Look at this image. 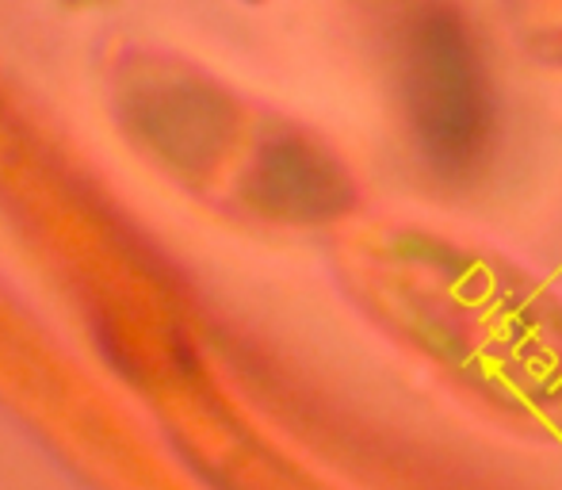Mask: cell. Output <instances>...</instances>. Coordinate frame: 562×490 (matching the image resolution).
I'll return each mask as SVG.
<instances>
[{
  "label": "cell",
  "mask_w": 562,
  "mask_h": 490,
  "mask_svg": "<svg viewBox=\"0 0 562 490\" xmlns=\"http://www.w3.org/2000/svg\"><path fill=\"white\" fill-rule=\"evenodd\" d=\"M352 311L474 414L562 433V291L482 242L409 219H352L334 238Z\"/></svg>",
  "instance_id": "obj_1"
},
{
  "label": "cell",
  "mask_w": 562,
  "mask_h": 490,
  "mask_svg": "<svg viewBox=\"0 0 562 490\" xmlns=\"http://www.w3.org/2000/svg\"><path fill=\"white\" fill-rule=\"evenodd\" d=\"M398 108L422 169L467 185L490 165L502 97L474 20L456 0H422L398 31Z\"/></svg>",
  "instance_id": "obj_2"
},
{
  "label": "cell",
  "mask_w": 562,
  "mask_h": 490,
  "mask_svg": "<svg viewBox=\"0 0 562 490\" xmlns=\"http://www.w3.org/2000/svg\"><path fill=\"white\" fill-rule=\"evenodd\" d=\"M513 51L540 69H562V0H497Z\"/></svg>",
  "instance_id": "obj_3"
}]
</instances>
